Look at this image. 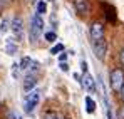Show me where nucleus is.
<instances>
[{
    "label": "nucleus",
    "instance_id": "nucleus-1",
    "mask_svg": "<svg viewBox=\"0 0 124 119\" xmlns=\"http://www.w3.org/2000/svg\"><path fill=\"white\" fill-rule=\"evenodd\" d=\"M42 30H44V19L42 15H39L37 12L32 15L30 19V32H29V37H30V42H37V39L40 37Z\"/></svg>",
    "mask_w": 124,
    "mask_h": 119
},
{
    "label": "nucleus",
    "instance_id": "nucleus-2",
    "mask_svg": "<svg viewBox=\"0 0 124 119\" xmlns=\"http://www.w3.org/2000/svg\"><path fill=\"white\" fill-rule=\"evenodd\" d=\"M39 102H40V92H39L37 89H32V91L25 96V99H23V111H25L27 114L34 112V109L37 107Z\"/></svg>",
    "mask_w": 124,
    "mask_h": 119
},
{
    "label": "nucleus",
    "instance_id": "nucleus-3",
    "mask_svg": "<svg viewBox=\"0 0 124 119\" xmlns=\"http://www.w3.org/2000/svg\"><path fill=\"white\" fill-rule=\"evenodd\" d=\"M111 87L114 91H121L124 87V72L121 69H114L111 72Z\"/></svg>",
    "mask_w": 124,
    "mask_h": 119
},
{
    "label": "nucleus",
    "instance_id": "nucleus-4",
    "mask_svg": "<svg viewBox=\"0 0 124 119\" xmlns=\"http://www.w3.org/2000/svg\"><path fill=\"white\" fill-rule=\"evenodd\" d=\"M106 49H107V45H106L104 37L102 39H97V40H92V50H94V54H96L97 59L102 60L106 57Z\"/></svg>",
    "mask_w": 124,
    "mask_h": 119
},
{
    "label": "nucleus",
    "instance_id": "nucleus-5",
    "mask_svg": "<svg viewBox=\"0 0 124 119\" xmlns=\"http://www.w3.org/2000/svg\"><path fill=\"white\" fill-rule=\"evenodd\" d=\"M10 30L14 32V35H15L17 39H20V37H22V32H23V24H22V19H20V17H15V19L12 20V24H10Z\"/></svg>",
    "mask_w": 124,
    "mask_h": 119
},
{
    "label": "nucleus",
    "instance_id": "nucleus-6",
    "mask_svg": "<svg viewBox=\"0 0 124 119\" xmlns=\"http://www.w3.org/2000/svg\"><path fill=\"white\" fill-rule=\"evenodd\" d=\"M81 84H82V87L85 89V91H94V89H96V80H94V77H92L89 72L84 74Z\"/></svg>",
    "mask_w": 124,
    "mask_h": 119
},
{
    "label": "nucleus",
    "instance_id": "nucleus-7",
    "mask_svg": "<svg viewBox=\"0 0 124 119\" xmlns=\"http://www.w3.org/2000/svg\"><path fill=\"white\" fill-rule=\"evenodd\" d=\"M91 37H92V40H97V39H102L104 37V29L101 24H94L91 27Z\"/></svg>",
    "mask_w": 124,
    "mask_h": 119
},
{
    "label": "nucleus",
    "instance_id": "nucleus-8",
    "mask_svg": "<svg viewBox=\"0 0 124 119\" xmlns=\"http://www.w3.org/2000/svg\"><path fill=\"white\" fill-rule=\"evenodd\" d=\"M37 67H39V64H37V62H34L30 57H23L22 62H20V69H22V71H30V69H32V71H35Z\"/></svg>",
    "mask_w": 124,
    "mask_h": 119
},
{
    "label": "nucleus",
    "instance_id": "nucleus-9",
    "mask_svg": "<svg viewBox=\"0 0 124 119\" xmlns=\"http://www.w3.org/2000/svg\"><path fill=\"white\" fill-rule=\"evenodd\" d=\"M74 5H76V8H77L79 14H87V12H89V3H87V0H74Z\"/></svg>",
    "mask_w": 124,
    "mask_h": 119
},
{
    "label": "nucleus",
    "instance_id": "nucleus-10",
    "mask_svg": "<svg viewBox=\"0 0 124 119\" xmlns=\"http://www.w3.org/2000/svg\"><path fill=\"white\" fill-rule=\"evenodd\" d=\"M35 86H37V79H35L34 76H29V77L25 79V82H23V91H25V92H30Z\"/></svg>",
    "mask_w": 124,
    "mask_h": 119
},
{
    "label": "nucleus",
    "instance_id": "nucleus-11",
    "mask_svg": "<svg viewBox=\"0 0 124 119\" xmlns=\"http://www.w3.org/2000/svg\"><path fill=\"white\" fill-rule=\"evenodd\" d=\"M85 111H87L89 114H92V112L96 111V102L92 101L91 96H85Z\"/></svg>",
    "mask_w": 124,
    "mask_h": 119
},
{
    "label": "nucleus",
    "instance_id": "nucleus-12",
    "mask_svg": "<svg viewBox=\"0 0 124 119\" xmlns=\"http://www.w3.org/2000/svg\"><path fill=\"white\" fill-rule=\"evenodd\" d=\"M45 12H47V3H45L44 0H40V2L37 3V14H39V15H44Z\"/></svg>",
    "mask_w": 124,
    "mask_h": 119
},
{
    "label": "nucleus",
    "instance_id": "nucleus-13",
    "mask_svg": "<svg viewBox=\"0 0 124 119\" xmlns=\"http://www.w3.org/2000/svg\"><path fill=\"white\" fill-rule=\"evenodd\" d=\"M5 50H7V54L14 56V54L17 52V45H15V44H12V42L8 40V42H7V47H5Z\"/></svg>",
    "mask_w": 124,
    "mask_h": 119
},
{
    "label": "nucleus",
    "instance_id": "nucleus-14",
    "mask_svg": "<svg viewBox=\"0 0 124 119\" xmlns=\"http://www.w3.org/2000/svg\"><path fill=\"white\" fill-rule=\"evenodd\" d=\"M62 50H64V45H62V44H57L55 47H52V49H50V54H54V56H57L59 52H62Z\"/></svg>",
    "mask_w": 124,
    "mask_h": 119
},
{
    "label": "nucleus",
    "instance_id": "nucleus-15",
    "mask_svg": "<svg viewBox=\"0 0 124 119\" xmlns=\"http://www.w3.org/2000/svg\"><path fill=\"white\" fill-rule=\"evenodd\" d=\"M45 40H49V42H55V40H57L55 32H47V34H45Z\"/></svg>",
    "mask_w": 124,
    "mask_h": 119
},
{
    "label": "nucleus",
    "instance_id": "nucleus-16",
    "mask_svg": "<svg viewBox=\"0 0 124 119\" xmlns=\"http://www.w3.org/2000/svg\"><path fill=\"white\" fill-rule=\"evenodd\" d=\"M12 67H14V69H12V74H14V77H17V76H19V69H20V64H14Z\"/></svg>",
    "mask_w": 124,
    "mask_h": 119
},
{
    "label": "nucleus",
    "instance_id": "nucleus-17",
    "mask_svg": "<svg viewBox=\"0 0 124 119\" xmlns=\"http://www.w3.org/2000/svg\"><path fill=\"white\" fill-rule=\"evenodd\" d=\"M42 119H59L57 114H54V112H47V114H44V118Z\"/></svg>",
    "mask_w": 124,
    "mask_h": 119
},
{
    "label": "nucleus",
    "instance_id": "nucleus-18",
    "mask_svg": "<svg viewBox=\"0 0 124 119\" xmlns=\"http://www.w3.org/2000/svg\"><path fill=\"white\" fill-rule=\"evenodd\" d=\"M0 30H2V32H7V30H8V20H3V22H2Z\"/></svg>",
    "mask_w": 124,
    "mask_h": 119
},
{
    "label": "nucleus",
    "instance_id": "nucleus-19",
    "mask_svg": "<svg viewBox=\"0 0 124 119\" xmlns=\"http://www.w3.org/2000/svg\"><path fill=\"white\" fill-rule=\"evenodd\" d=\"M81 67H82V72L85 74V72H87V62H85V60H82V62H81Z\"/></svg>",
    "mask_w": 124,
    "mask_h": 119
},
{
    "label": "nucleus",
    "instance_id": "nucleus-20",
    "mask_svg": "<svg viewBox=\"0 0 124 119\" xmlns=\"http://www.w3.org/2000/svg\"><path fill=\"white\" fill-rule=\"evenodd\" d=\"M61 69L64 71V72H67V71H69V65H67L65 62H61Z\"/></svg>",
    "mask_w": 124,
    "mask_h": 119
},
{
    "label": "nucleus",
    "instance_id": "nucleus-21",
    "mask_svg": "<svg viewBox=\"0 0 124 119\" xmlns=\"http://www.w3.org/2000/svg\"><path fill=\"white\" fill-rule=\"evenodd\" d=\"M8 118H10V119H20V116L15 114V112H8Z\"/></svg>",
    "mask_w": 124,
    "mask_h": 119
},
{
    "label": "nucleus",
    "instance_id": "nucleus-22",
    "mask_svg": "<svg viewBox=\"0 0 124 119\" xmlns=\"http://www.w3.org/2000/svg\"><path fill=\"white\" fill-rule=\"evenodd\" d=\"M65 59H67V54H61V56H59V60H61V62H65Z\"/></svg>",
    "mask_w": 124,
    "mask_h": 119
},
{
    "label": "nucleus",
    "instance_id": "nucleus-23",
    "mask_svg": "<svg viewBox=\"0 0 124 119\" xmlns=\"http://www.w3.org/2000/svg\"><path fill=\"white\" fill-rule=\"evenodd\" d=\"M121 62H123V64H124V49H123V50H121Z\"/></svg>",
    "mask_w": 124,
    "mask_h": 119
},
{
    "label": "nucleus",
    "instance_id": "nucleus-24",
    "mask_svg": "<svg viewBox=\"0 0 124 119\" xmlns=\"http://www.w3.org/2000/svg\"><path fill=\"white\" fill-rule=\"evenodd\" d=\"M121 97H123V101H124V87L121 89Z\"/></svg>",
    "mask_w": 124,
    "mask_h": 119
},
{
    "label": "nucleus",
    "instance_id": "nucleus-25",
    "mask_svg": "<svg viewBox=\"0 0 124 119\" xmlns=\"http://www.w3.org/2000/svg\"><path fill=\"white\" fill-rule=\"evenodd\" d=\"M121 118L124 119V107H123V111H121Z\"/></svg>",
    "mask_w": 124,
    "mask_h": 119
},
{
    "label": "nucleus",
    "instance_id": "nucleus-26",
    "mask_svg": "<svg viewBox=\"0 0 124 119\" xmlns=\"http://www.w3.org/2000/svg\"><path fill=\"white\" fill-rule=\"evenodd\" d=\"M47 2H52V0H47Z\"/></svg>",
    "mask_w": 124,
    "mask_h": 119
},
{
    "label": "nucleus",
    "instance_id": "nucleus-27",
    "mask_svg": "<svg viewBox=\"0 0 124 119\" xmlns=\"http://www.w3.org/2000/svg\"><path fill=\"white\" fill-rule=\"evenodd\" d=\"M30 2H35V0H30Z\"/></svg>",
    "mask_w": 124,
    "mask_h": 119
}]
</instances>
